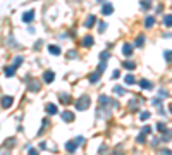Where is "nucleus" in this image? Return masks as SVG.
Returning <instances> with one entry per match:
<instances>
[{"instance_id":"1","label":"nucleus","mask_w":172,"mask_h":155,"mask_svg":"<svg viewBox=\"0 0 172 155\" xmlns=\"http://www.w3.org/2000/svg\"><path fill=\"white\" fill-rule=\"evenodd\" d=\"M88 107H90V98L88 96H81L76 102V109L77 110H84V109H88Z\"/></svg>"},{"instance_id":"2","label":"nucleus","mask_w":172,"mask_h":155,"mask_svg":"<svg viewBox=\"0 0 172 155\" xmlns=\"http://www.w3.org/2000/svg\"><path fill=\"white\" fill-rule=\"evenodd\" d=\"M45 110H47V112H48L50 116H54V114H59V107L55 105V103H47Z\"/></svg>"},{"instance_id":"3","label":"nucleus","mask_w":172,"mask_h":155,"mask_svg":"<svg viewBox=\"0 0 172 155\" xmlns=\"http://www.w3.org/2000/svg\"><path fill=\"white\" fill-rule=\"evenodd\" d=\"M43 79H45V83H52L55 79V73L54 71H47L45 74H43Z\"/></svg>"},{"instance_id":"4","label":"nucleus","mask_w":172,"mask_h":155,"mask_svg":"<svg viewBox=\"0 0 172 155\" xmlns=\"http://www.w3.org/2000/svg\"><path fill=\"white\" fill-rule=\"evenodd\" d=\"M12 102H14L12 96H4V98H2V107H4V109H9V107L12 105Z\"/></svg>"},{"instance_id":"5","label":"nucleus","mask_w":172,"mask_h":155,"mask_svg":"<svg viewBox=\"0 0 172 155\" xmlns=\"http://www.w3.org/2000/svg\"><path fill=\"white\" fill-rule=\"evenodd\" d=\"M122 54L129 57V55H131V54H133V47H131V45H129V43H124V47H122Z\"/></svg>"},{"instance_id":"6","label":"nucleus","mask_w":172,"mask_h":155,"mask_svg":"<svg viewBox=\"0 0 172 155\" xmlns=\"http://www.w3.org/2000/svg\"><path fill=\"white\" fill-rule=\"evenodd\" d=\"M140 86H141L143 90H151V88H153V84H151L148 79H141V81H140Z\"/></svg>"},{"instance_id":"7","label":"nucleus","mask_w":172,"mask_h":155,"mask_svg":"<svg viewBox=\"0 0 172 155\" xmlns=\"http://www.w3.org/2000/svg\"><path fill=\"white\" fill-rule=\"evenodd\" d=\"M62 119L65 122H71V121H74V114L72 112H62Z\"/></svg>"},{"instance_id":"8","label":"nucleus","mask_w":172,"mask_h":155,"mask_svg":"<svg viewBox=\"0 0 172 155\" xmlns=\"http://www.w3.org/2000/svg\"><path fill=\"white\" fill-rule=\"evenodd\" d=\"M83 45H84V47H91V45H93V36H90V35L84 36V38H83Z\"/></svg>"},{"instance_id":"9","label":"nucleus","mask_w":172,"mask_h":155,"mask_svg":"<svg viewBox=\"0 0 172 155\" xmlns=\"http://www.w3.org/2000/svg\"><path fill=\"white\" fill-rule=\"evenodd\" d=\"M29 90H31V91H38V90H40V81L33 79V81L29 83Z\"/></svg>"},{"instance_id":"10","label":"nucleus","mask_w":172,"mask_h":155,"mask_svg":"<svg viewBox=\"0 0 172 155\" xmlns=\"http://www.w3.org/2000/svg\"><path fill=\"white\" fill-rule=\"evenodd\" d=\"M22 21H24V23H31V21H33V11H29V12H24V16H22Z\"/></svg>"},{"instance_id":"11","label":"nucleus","mask_w":172,"mask_h":155,"mask_svg":"<svg viewBox=\"0 0 172 155\" xmlns=\"http://www.w3.org/2000/svg\"><path fill=\"white\" fill-rule=\"evenodd\" d=\"M153 24H155V17H153V16H148V17L145 19V26H146V28H151Z\"/></svg>"},{"instance_id":"12","label":"nucleus","mask_w":172,"mask_h":155,"mask_svg":"<svg viewBox=\"0 0 172 155\" xmlns=\"http://www.w3.org/2000/svg\"><path fill=\"white\" fill-rule=\"evenodd\" d=\"M76 145H77L76 141H67V143H65V150H67V152H74V150H76Z\"/></svg>"},{"instance_id":"13","label":"nucleus","mask_w":172,"mask_h":155,"mask_svg":"<svg viewBox=\"0 0 172 155\" xmlns=\"http://www.w3.org/2000/svg\"><path fill=\"white\" fill-rule=\"evenodd\" d=\"M48 50H50V54H54V55H59V54H60V48H59L57 45H50Z\"/></svg>"},{"instance_id":"14","label":"nucleus","mask_w":172,"mask_h":155,"mask_svg":"<svg viewBox=\"0 0 172 155\" xmlns=\"http://www.w3.org/2000/svg\"><path fill=\"white\" fill-rule=\"evenodd\" d=\"M112 12H114V7H112V4H107V5L103 7V14H105V16H110Z\"/></svg>"},{"instance_id":"15","label":"nucleus","mask_w":172,"mask_h":155,"mask_svg":"<svg viewBox=\"0 0 172 155\" xmlns=\"http://www.w3.org/2000/svg\"><path fill=\"white\" fill-rule=\"evenodd\" d=\"M16 66H9V67H5V76H14V73H16Z\"/></svg>"},{"instance_id":"16","label":"nucleus","mask_w":172,"mask_h":155,"mask_svg":"<svg viewBox=\"0 0 172 155\" xmlns=\"http://www.w3.org/2000/svg\"><path fill=\"white\" fill-rule=\"evenodd\" d=\"M60 102H62V103H71L72 100H71V96H69L67 93H60Z\"/></svg>"},{"instance_id":"17","label":"nucleus","mask_w":172,"mask_h":155,"mask_svg":"<svg viewBox=\"0 0 172 155\" xmlns=\"http://www.w3.org/2000/svg\"><path fill=\"white\" fill-rule=\"evenodd\" d=\"M95 19H97L95 16H88V19H86L84 26H86V28H91V26H93V23H95Z\"/></svg>"},{"instance_id":"18","label":"nucleus","mask_w":172,"mask_h":155,"mask_svg":"<svg viewBox=\"0 0 172 155\" xmlns=\"http://www.w3.org/2000/svg\"><path fill=\"white\" fill-rule=\"evenodd\" d=\"M100 74H102V71H98V73H93V74L90 76V81H91V83H97V81L100 79Z\"/></svg>"},{"instance_id":"19","label":"nucleus","mask_w":172,"mask_h":155,"mask_svg":"<svg viewBox=\"0 0 172 155\" xmlns=\"http://www.w3.org/2000/svg\"><path fill=\"white\" fill-rule=\"evenodd\" d=\"M163 24H165V26H172V14L163 16Z\"/></svg>"},{"instance_id":"20","label":"nucleus","mask_w":172,"mask_h":155,"mask_svg":"<svg viewBox=\"0 0 172 155\" xmlns=\"http://www.w3.org/2000/svg\"><path fill=\"white\" fill-rule=\"evenodd\" d=\"M124 81H126V84H133V83H134V76H133V74H127V76L124 78Z\"/></svg>"},{"instance_id":"21","label":"nucleus","mask_w":172,"mask_h":155,"mask_svg":"<svg viewBox=\"0 0 172 155\" xmlns=\"http://www.w3.org/2000/svg\"><path fill=\"white\" fill-rule=\"evenodd\" d=\"M143 41H145V36L140 35V36L136 38V43H134V45H136V47H143Z\"/></svg>"},{"instance_id":"22","label":"nucleus","mask_w":172,"mask_h":155,"mask_svg":"<svg viewBox=\"0 0 172 155\" xmlns=\"http://www.w3.org/2000/svg\"><path fill=\"white\" fill-rule=\"evenodd\" d=\"M124 67H126V69H131V71H133V69L136 67V64H134V62H129V61H126V62H124Z\"/></svg>"},{"instance_id":"23","label":"nucleus","mask_w":172,"mask_h":155,"mask_svg":"<svg viewBox=\"0 0 172 155\" xmlns=\"http://www.w3.org/2000/svg\"><path fill=\"white\" fill-rule=\"evenodd\" d=\"M163 57H165V61H167V62H172V52H170V50H167L165 54H163Z\"/></svg>"},{"instance_id":"24","label":"nucleus","mask_w":172,"mask_h":155,"mask_svg":"<svg viewBox=\"0 0 172 155\" xmlns=\"http://www.w3.org/2000/svg\"><path fill=\"white\" fill-rule=\"evenodd\" d=\"M157 129H158L160 133H163V131H167V126H165L163 122H158V124H157Z\"/></svg>"},{"instance_id":"25","label":"nucleus","mask_w":172,"mask_h":155,"mask_svg":"<svg viewBox=\"0 0 172 155\" xmlns=\"http://www.w3.org/2000/svg\"><path fill=\"white\" fill-rule=\"evenodd\" d=\"M150 5H151V2H150V0H143V2H141V7H143V9H148Z\"/></svg>"},{"instance_id":"26","label":"nucleus","mask_w":172,"mask_h":155,"mask_svg":"<svg viewBox=\"0 0 172 155\" xmlns=\"http://www.w3.org/2000/svg\"><path fill=\"white\" fill-rule=\"evenodd\" d=\"M148 117H150V112H143V114L140 116V119H141V121H146Z\"/></svg>"},{"instance_id":"27","label":"nucleus","mask_w":172,"mask_h":155,"mask_svg":"<svg viewBox=\"0 0 172 155\" xmlns=\"http://www.w3.org/2000/svg\"><path fill=\"white\" fill-rule=\"evenodd\" d=\"M100 59H102V61H107V59H108V52H102V54H100Z\"/></svg>"},{"instance_id":"28","label":"nucleus","mask_w":172,"mask_h":155,"mask_svg":"<svg viewBox=\"0 0 172 155\" xmlns=\"http://www.w3.org/2000/svg\"><path fill=\"white\" fill-rule=\"evenodd\" d=\"M105 28H107V26H105V23H100V24H98V31H100V33H103V31H105Z\"/></svg>"},{"instance_id":"29","label":"nucleus","mask_w":172,"mask_h":155,"mask_svg":"<svg viewBox=\"0 0 172 155\" xmlns=\"http://www.w3.org/2000/svg\"><path fill=\"white\" fill-rule=\"evenodd\" d=\"M143 133H145V134H150V133H151V128H150V126H145V128H143Z\"/></svg>"},{"instance_id":"30","label":"nucleus","mask_w":172,"mask_h":155,"mask_svg":"<svg viewBox=\"0 0 172 155\" xmlns=\"http://www.w3.org/2000/svg\"><path fill=\"white\" fill-rule=\"evenodd\" d=\"M67 55H69L71 59H76V55H77V54H76V50H71V52H69V54H67Z\"/></svg>"},{"instance_id":"31","label":"nucleus","mask_w":172,"mask_h":155,"mask_svg":"<svg viewBox=\"0 0 172 155\" xmlns=\"http://www.w3.org/2000/svg\"><path fill=\"white\" fill-rule=\"evenodd\" d=\"M138 143H145V133L138 136Z\"/></svg>"},{"instance_id":"32","label":"nucleus","mask_w":172,"mask_h":155,"mask_svg":"<svg viewBox=\"0 0 172 155\" xmlns=\"http://www.w3.org/2000/svg\"><path fill=\"white\" fill-rule=\"evenodd\" d=\"M76 143H77V145L84 143V138H83V136H77V138H76Z\"/></svg>"},{"instance_id":"33","label":"nucleus","mask_w":172,"mask_h":155,"mask_svg":"<svg viewBox=\"0 0 172 155\" xmlns=\"http://www.w3.org/2000/svg\"><path fill=\"white\" fill-rule=\"evenodd\" d=\"M115 93H119V95H122V93H124V90H122L120 86H115Z\"/></svg>"},{"instance_id":"34","label":"nucleus","mask_w":172,"mask_h":155,"mask_svg":"<svg viewBox=\"0 0 172 155\" xmlns=\"http://www.w3.org/2000/svg\"><path fill=\"white\" fill-rule=\"evenodd\" d=\"M119 74H120V73H119V71H114V74H112V78H114V79H115V78H119Z\"/></svg>"},{"instance_id":"35","label":"nucleus","mask_w":172,"mask_h":155,"mask_svg":"<svg viewBox=\"0 0 172 155\" xmlns=\"http://www.w3.org/2000/svg\"><path fill=\"white\" fill-rule=\"evenodd\" d=\"M169 110H170V112H172V103H170V105H169Z\"/></svg>"}]
</instances>
